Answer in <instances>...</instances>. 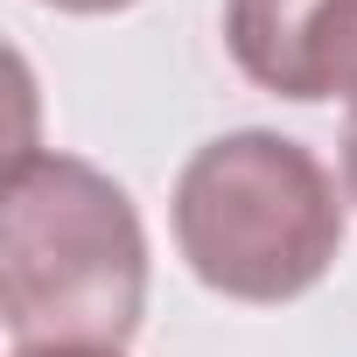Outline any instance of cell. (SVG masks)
<instances>
[{
    "instance_id": "6da1fadb",
    "label": "cell",
    "mask_w": 357,
    "mask_h": 357,
    "mask_svg": "<svg viewBox=\"0 0 357 357\" xmlns=\"http://www.w3.org/2000/svg\"><path fill=\"white\" fill-rule=\"evenodd\" d=\"M147 315L133 197L77 154L22 147L0 204V322L15 350H126Z\"/></svg>"
},
{
    "instance_id": "7a4b0ae2",
    "label": "cell",
    "mask_w": 357,
    "mask_h": 357,
    "mask_svg": "<svg viewBox=\"0 0 357 357\" xmlns=\"http://www.w3.org/2000/svg\"><path fill=\"white\" fill-rule=\"evenodd\" d=\"M175 245L225 301H294L343 252V197L329 168L266 126L204 140L175 175Z\"/></svg>"
},
{
    "instance_id": "3957f363",
    "label": "cell",
    "mask_w": 357,
    "mask_h": 357,
    "mask_svg": "<svg viewBox=\"0 0 357 357\" xmlns=\"http://www.w3.org/2000/svg\"><path fill=\"white\" fill-rule=\"evenodd\" d=\"M231 63L294 105H357V0H225Z\"/></svg>"
},
{
    "instance_id": "277c9868",
    "label": "cell",
    "mask_w": 357,
    "mask_h": 357,
    "mask_svg": "<svg viewBox=\"0 0 357 357\" xmlns=\"http://www.w3.org/2000/svg\"><path fill=\"white\" fill-rule=\"evenodd\" d=\"M56 15H119V8H140V0H43Z\"/></svg>"
},
{
    "instance_id": "5b68a950",
    "label": "cell",
    "mask_w": 357,
    "mask_h": 357,
    "mask_svg": "<svg viewBox=\"0 0 357 357\" xmlns=\"http://www.w3.org/2000/svg\"><path fill=\"white\" fill-rule=\"evenodd\" d=\"M343 190H350V204H357V105H350V119H343Z\"/></svg>"
},
{
    "instance_id": "8992f818",
    "label": "cell",
    "mask_w": 357,
    "mask_h": 357,
    "mask_svg": "<svg viewBox=\"0 0 357 357\" xmlns=\"http://www.w3.org/2000/svg\"><path fill=\"white\" fill-rule=\"evenodd\" d=\"M15 357H126V350H15Z\"/></svg>"
}]
</instances>
